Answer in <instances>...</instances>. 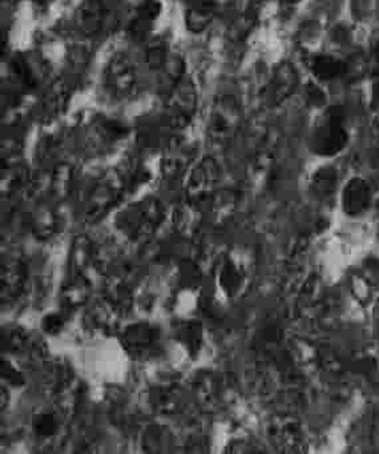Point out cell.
Returning a JSON list of instances; mask_svg holds the SVG:
<instances>
[{
	"mask_svg": "<svg viewBox=\"0 0 379 454\" xmlns=\"http://www.w3.org/2000/svg\"><path fill=\"white\" fill-rule=\"evenodd\" d=\"M241 123V107L236 98L224 95L214 102L209 115L208 129L217 142L230 139Z\"/></svg>",
	"mask_w": 379,
	"mask_h": 454,
	"instance_id": "2",
	"label": "cell"
},
{
	"mask_svg": "<svg viewBox=\"0 0 379 454\" xmlns=\"http://www.w3.org/2000/svg\"><path fill=\"white\" fill-rule=\"evenodd\" d=\"M244 281L243 270L236 264H227L222 270L221 283L227 292L236 294Z\"/></svg>",
	"mask_w": 379,
	"mask_h": 454,
	"instance_id": "9",
	"label": "cell"
},
{
	"mask_svg": "<svg viewBox=\"0 0 379 454\" xmlns=\"http://www.w3.org/2000/svg\"><path fill=\"white\" fill-rule=\"evenodd\" d=\"M136 83L134 66L126 57H119L112 60L107 74H105V86L111 94L118 98L126 97Z\"/></svg>",
	"mask_w": 379,
	"mask_h": 454,
	"instance_id": "7",
	"label": "cell"
},
{
	"mask_svg": "<svg viewBox=\"0 0 379 454\" xmlns=\"http://www.w3.org/2000/svg\"><path fill=\"white\" fill-rule=\"evenodd\" d=\"M299 75L291 63H281L273 71L267 87H265V100L267 105L275 107L293 97L298 89Z\"/></svg>",
	"mask_w": 379,
	"mask_h": 454,
	"instance_id": "4",
	"label": "cell"
},
{
	"mask_svg": "<svg viewBox=\"0 0 379 454\" xmlns=\"http://www.w3.org/2000/svg\"><path fill=\"white\" fill-rule=\"evenodd\" d=\"M310 188L321 200H329L334 195H338L341 190L338 169L331 164H323L313 174Z\"/></svg>",
	"mask_w": 379,
	"mask_h": 454,
	"instance_id": "8",
	"label": "cell"
},
{
	"mask_svg": "<svg viewBox=\"0 0 379 454\" xmlns=\"http://www.w3.org/2000/svg\"><path fill=\"white\" fill-rule=\"evenodd\" d=\"M251 27H253V20L249 17H241L240 20H236L235 25L232 26L230 30V38L233 41H243L246 36L251 34Z\"/></svg>",
	"mask_w": 379,
	"mask_h": 454,
	"instance_id": "11",
	"label": "cell"
},
{
	"mask_svg": "<svg viewBox=\"0 0 379 454\" xmlns=\"http://www.w3.org/2000/svg\"><path fill=\"white\" fill-rule=\"evenodd\" d=\"M321 36H322V30H321L320 23L309 22L306 23V26L302 28L301 34H299V43L307 51H313L315 44L320 43Z\"/></svg>",
	"mask_w": 379,
	"mask_h": 454,
	"instance_id": "10",
	"label": "cell"
},
{
	"mask_svg": "<svg viewBox=\"0 0 379 454\" xmlns=\"http://www.w3.org/2000/svg\"><path fill=\"white\" fill-rule=\"evenodd\" d=\"M346 111L341 106H328L321 111L309 135V148L314 155L331 159L349 145Z\"/></svg>",
	"mask_w": 379,
	"mask_h": 454,
	"instance_id": "1",
	"label": "cell"
},
{
	"mask_svg": "<svg viewBox=\"0 0 379 454\" xmlns=\"http://www.w3.org/2000/svg\"><path fill=\"white\" fill-rule=\"evenodd\" d=\"M352 15L357 20H362L367 18L373 12V0H350Z\"/></svg>",
	"mask_w": 379,
	"mask_h": 454,
	"instance_id": "14",
	"label": "cell"
},
{
	"mask_svg": "<svg viewBox=\"0 0 379 454\" xmlns=\"http://www.w3.org/2000/svg\"><path fill=\"white\" fill-rule=\"evenodd\" d=\"M306 102L309 103L312 107L320 108V110L328 107V106H326L325 91H322L321 87L318 86V82L310 83L309 89L306 90Z\"/></svg>",
	"mask_w": 379,
	"mask_h": 454,
	"instance_id": "12",
	"label": "cell"
},
{
	"mask_svg": "<svg viewBox=\"0 0 379 454\" xmlns=\"http://www.w3.org/2000/svg\"><path fill=\"white\" fill-rule=\"evenodd\" d=\"M197 106V94L195 86L184 81L174 90L168 106L169 121L174 126H185L192 119Z\"/></svg>",
	"mask_w": 379,
	"mask_h": 454,
	"instance_id": "5",
	"label": "cell"
},
{
	"mask_svg": "<svg viewBox=\"0 0 379 454\" xmlns=\"http://www.w3.org/2000/svg\"><path fill=\"white\" fill-rule=\"evenodd\" d=\"M307 68L318 83L344 79L346 75V60L333 54L315 52L307 57Z\"/></svg>",
	"mask_w": 379,
	"mask_h": 454,
	"instance_id": "6",
	"label": "cell"
},
{
	"mask_svg": "<svg viewBox=\"0 0 379 454\" xmlns=\"http://www.w3.org/2000/svg\"><path fill=\"white\" fill-rule=\"evenodd\" d=\"M367 58L370 60L371 68L379 74V30L371 34L370 41H368Z\"/></svg>",
	"mask_w": 379,
	"mask_h": 454,
	"instance_id": "13",
	"label": "cell"
},
{
	"mask_svg": "<svg viewBox=\"0 0 379 454\" xmlns=\"http://www.w3.org/2000/svg\"><path fill=\"white\" fill-rule=\"evenodd\" d=\"M302 0H281V4L286 9H291V7L298 6Z\"/></svg>",
	"mask_w": 379,
	"mask_h": 454,
	"instance_id": "15",
	"label": "cell"
},
{
	"mask_svg": "<svg viewBox=\"0 0 379 454\" xmlns=\"http://www.w3.org/2000/svg\"><path fill=\"white\" fill-rule=\"evenodd\" d=\"M341 211L352 219H358L367 214L373 207V191L367 180L354 176L347 180L338 193Z\"/></svg>",
	"mask_w": 379,
	"mask_h": 454,
	"instance_id": "3",
	"label": "cell"
}]
</instances>
